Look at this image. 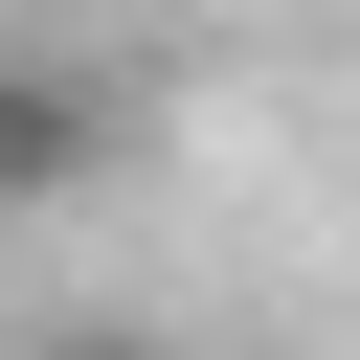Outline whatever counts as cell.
Wrapping results in <instances>:
<instances>
[{"label": "cell", "instance_id": "1", "mask_svg": "<svg viewBox=\"0 0 360 360\" xmlns=\"http://www.w3.org/2000/svg\"><path fill=\"white\" fill-rule=\"evenodd\" d=\"M90 135H112V112H90L68 68H0V202H68V180H90Z\"/></svg>", "mask_w": 360, "mask_h": 360}]
</instances>
